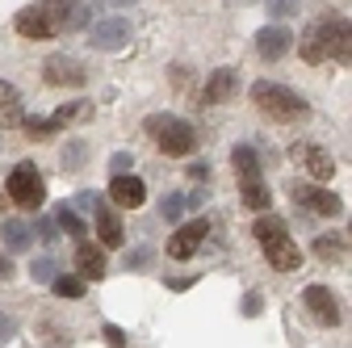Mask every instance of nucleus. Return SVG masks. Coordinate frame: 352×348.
I'll list each match as a JSON object with an SVG mask.
<instances>
[{"label": "nucleus", "mask_w": 352, "mask_h": 348, "mask_svg": "<svg viewBox=\"0 0 352 348\" xmlns=\"http://www.w3.org/2000/svg\"><path fill=\"white\" fill-rule=\"evenodd\" d=\"M252 235L260 239L264 256H269V265H273L277 273H298V269H302V248L285 235V223H281V219L264 214V219L252 227Z\"/></svg>", "instance_id": "f257e3e1"}, {"label": "nucleus", "mask_w": 352, "mask_h": 348, "mask_svg": "<svg viewBox=\"0 0 352 348\" xmlns=\"http://www.w3.org/2000/svg\"><path fill=\"white\" fill-rule=\"evenodd\" d=\"M348 25H352L348 17H323V21H315L311 30L298 38V55H302L306 63H327V59H340V42H344Z\"/></svg>", "instance_id": "f03ea898"}, {"label": "nucleus", "mask_w": 352, "mask_h": 348, "mask_svg": "<svg viewBox=\"0 0 352 348\" xmlns=\"http://www.w3.org/2000/svg\"><path fill=\"white\" fill-rule=\"evenodd\" d=\"M143 130L151 135V143L164 151V155H189L197 147V130L185 122V118H176V113H147Z\"/></svg>", "instance_id": "7ed1b4c3"}, {"label": "nucleus", "mask_w": 352, "mask_h": 348, "mask_svg": "<svg viewBox=\"0 0 352 348\" xmlns=\"http://www.w3.org/2000/svg\"><path fill=\"white\" fill-rule=\"evenodd\" d=\"M252 101H256V109H264L273 122H302L306 113H311V105H306L294 89L273 84V80H256L252 84Z\"/></svg>", "instance_id": "20e7f679"}, {"label": "nucleus", "mask_w": 352, "mask_h": 348, "mask_svg": "<svg viewBox=\"0 0 352 348\" xmlns=\"http://www.w3.org/2000/svg\"><path fill=\"white\" fill-rule=\"evenodd\" d=\"M5 193H9L21 210H42V202H47V181L38 177L34 164H17L13 177H9V185H5Z\"/></svg>", "instance_id": "39448f33"}, {"label": "nucleus", "mask_w": 352, "mask_h": 348, "mask_svg": "<svg viewBox=\"0 0 352 348\" xmlns=\"http://www.w3.org/2000/svg\"><path fill=\"white\" fill-rule=\"evenodd\" d=\"M130 42V21L126 17H101L88 25V47L93 51H122Z\"/></svg>", "instance_id": "423d86ee"}, {"label": "nucleus", "mask_w": 352, "mask_h": 348, "mask_svg": "<svg viewBox=\"0 0 352 348\" xmlns=\"http://www.w3.org/2000/svg\"><path fill=\"white\" fill-rule=\"evenodd\" d=\"M302 307L311 311V319L323 323V327H336L340 323V298L327 285H306L302 290Z\"/></svg>", "instance_id": "0eeeda50"}, {"label": "nucleus", "mask_w": 352, "mask_h": 348, "mask_svg": "<svg viewBox=\"0 0 352 348\" xmlns=\"http://www.w3.org/2000/svg\"><path fill=\"white\" fill-rule=\"evenodd\" d=\"M13 25H17V34H21V38H34V42H47V38H55V34H59V30H55V21H51V13H47V0H42V5L21 9V13L13 17Z\"/></svg>", "instance_id": "6e6552de"}, {"label": "nucleus", "mask_w": 352, "mask_h": 348, "mask_svg": "<svg viewBox=\"0 0 352 348\" xmlns=\"http://www.w3.org/2000/svg\"><path fill=\"white\" fill-rule=\"evenodd\" d=\"M294 202H302L311 214H323V219H340L344 214V202L331 189H319V185H294Z\"/></svg>", "instance_id": "1a4fd4ad"}, {"label": "nucleus", "mask_w": 352, "mask_h": 348, "mask_svg": "<svg viewBox=\"0 0 352 348\" xmlns=\"http://www.w3.org/2000/svg\"><path fill=\"white\" fill-rule=\"evenodd\" d=\"M306 172H311V181H331L336 177V160H331V151H323V147H315V143H294V151H289Z\"/></svg>", "instance_id": "9d476101"}, {"label": "nucleus", "mask_w": 352, "mask_h": 348, "mask_svg": "<svg viewBox=\"0 0 352 348\" xmlns=\"http://www.w3.org/2000/svg\"><path fill=\"white\" fill-rule=\"evenodd\" d=\"M42 76H47V84H67V89H80V84L88 80V72L72 59V55H51L47 63H42Z\"/></svg>", "instance_id": "9b49d317"}, {"label": "nucleus", "mask_w": 352, "mask_h": 348, "mask_svg": "<svg viewBox=\"0 0 352 348\" xmlns=\"http://www.w3.org/2000/svg\"><path fill=\"white\" fill-rule=\"evenodd\" d=\"M206 235H210V223L206 219H197V223H185L181 231H176L172 239H168V256L172 260H189L201 243H206Z\"/></svg>", "instance_id": "f8f14e48"}, {"label": "nucleus", "mask_w": 352, "mask_h": 348, "mask_svg": "<svg viewBox=\"0 0 352 348\" xmlns=\"http://www.w3.org/2000/svg\"><path fill=\"white\" fill-rule=\"evenodd\" d=\"M47 13L55 21V30H84L88 25V5L84 0H47Z\"/></svg>", "instance_id": "ddd939ff"}, {"label": "nucleus", "mask_w": 352, "mask_h": 348, "mask_svg": "<svg viewBox=\"0 0 352 348\" xmlns=\"http://www.w3.org/2000/svg\"><path fill=\"white\" fill-rule=\"evenodd\" d=\"M235 89H239L235 67H214L210 80H206V89H201V101H206V105H223V101L235 97Z\"/></svg>", "instance_id": "4468645a"}, {"label": "nucleus", "mask_w": 352, "mask_h": 348, "mask_svg": "<svg viewBox=\"0 0 352 348\" xmlns=\"http://www.w3.org/2000/svg\"><path fill=\"white\" fill-rule=\"evenodd\" d=\"M256 47H260L264 59H285L289 47H294V34H289L285 25H264V30L256 34Z\"/></svg>", "instance_id": "2eb2a0df"}, {"label": "nucleus", "mask_w": 352, "mask_h": 348, "mask_svg": "<svg viewBox=\"0 0 352 348\" xmlns=\"http://www.w3.org/2000/svg\"><path fill=\"white\" fill-rule=\"evenodd\" d=\"M109 197L122 206V210H139L147 202V185L139 177H113L109 181Z\"/></svg>", "instance_id": "dca6fc26"}, {"label": "nucleus", "mask_w": 352, "mask_h": 348, "mask_svg": "<svg viewBox=\"0 0 352 348\" xmlns=\"http://www.w3.org/2000/svg\"><path fill=\"white\" fill-rule=\"evenodd\" d=\"M76 269H80L84 281H101L105 277V252L97 243H80L76 248Z\"/></svg>", "instance_id": "f3484780"}, {"label": "nucleus", "mask_w": 352, "mask_h": 348, "mask_svg": "<svg viewBox=\"0 0 352 348\" xmlns=\"http://www.w3.org/2000/svg\"><path fill=\"white\" fill-rule=\"evenodd\" d=\"M25 109H21V97L9 80H0V126H25Z\"/></svg>", "instance_id": "a211bd4d"}, {"label": "nucleus", "mask_w": 352, "mask_h": 348, "mask_svg": "<svg viewBox=\"0 0 352 348\" xmlns=\"http://www.w3.org/2000/svg\"><path fill=\"white\" fill-rule=\"evenodd\" d=\"M93 223H97V235H101V243L105 248H122V239H126V231H122V223H118V214L101 202L97 206V214H93Z\"/></svg>", "instance_id": "6ab92c4d"}, {"label": "nucleus", "mask_w": 352, "mask_h": 348, "mask_svg": "<svg viewBox=\"0 0 352 348\" xmlns=\"http://www.w3.org/2000/svg\"><path fill=\"white\" fill-rule=\"evenodd\" d=\"M239 197H243V206H248V210H269V206H273V193H269V185H264L260 177L239 181Z\"/></svg>", "instance_id": "aec40b11"}, {"label": "nucleus", "mask_w": 352, "mask_h": 348, "mask_svg": "<svg viewBox=\"0 0 352 348\" xmlns=\"http://www.w3.org/2000/svg\"><path fill=\"white\" fill-rule=\"evenodd\" d=\"M0 235H5V243H9V252H25L30 248V239H34V231L21 223V219H9L5 227H0Z\"/></svg>", "instance_id": "412c9836"}, {"label": "nucleus", "mask_w": 352, "mask_h": 348, "mask_svg": "<svg viewBox=\"0 0 352 348\" xmlns=\"http://www.w3.org/2000/svg\"><path fill=\"white\" fill-rule=\"evenodd\" d=\"M231 164H235V172H239V181L260 177V155H256L252 147H235V151H231Z\"/></svg>", "instance_id": "4be33fe9"}, {"label": "nucleus", "mask_w": 352, "mask_h": 348, "mask_svg": "<svg viewBox=\"0 0 352 348\" xmlns=\"http://www.w3.org/2000/svg\"><path fill=\"white\" fill-rule=\"evenodd\" d=\"M88 113H93V105H88V101H76V105L55 109L51 122H55V130H63V126H72V122H80V118H88Z\"/></svg>", "instance_id": "5701e85b"}, {"label": "nucleus", "mask_w": 352, "mask_h": 348, "mask_svg": "<svg viewBox=\"0 0 352 348\" xmlns=\"http://www.w3.org/2000/svg\"><path fill=\"white\" fill-rule=\"evenodd\" d=\"M84 285H88V281H84L80 273H76V277H72V273H59V277L51 281V290H55L59 298H80V294H84Z\"/></svg>", "instance_id": "b1692460"}, {"label": "nucleus", "mask_w": 352, "mask_h": 348, "mask_svg": "<svg viewBox=\"0 0 352 348\" xmlns=\"http://www.w3.org/2000/svg\"><path fill=\"white\" fill-rule=\"evenodd\" d=\"M315 256H319V260H344V239L319 235V239H315Z\"/></svg>", "instance_id": "393cba45"}, {"label": "nucleus", "mask_w": 352, "mask_h": 348, "mask_svg": "<svg viewBox=\"0 0 352 348\" xmlns=\"http://www.w3.org/2000/svg\"><path fill=\"white\" fill-rule=\"evenodd\" d=\"M55 227L67 231V235H84V223H80V214H76L72 206H63V210L55 214Z\"/></svg>", "instance_id": "a878e982"}, {"label": "nucleus", "mask_w": 352, "mask_h": 348, "mask_svg": "<svg viewBox=\"0 0 352 348\" xmlns=\"http://www.w3.org/2000/svg\"><path fill=\"white\" fill-rule=\"evenodd\" d=\"M185 206H189V197H185V193H168L160 210H164V219H168V223H181V214H185Z\"/></svg>", "instance_id": "bb28decb"}, {"label": "nucleus", "mask_w": 352, "mask_h": 348, "mask_svg": "<svg viewBox=\"0 0 352 348\" xmlns=\"http://www.w3.org/2000/svg\"><path fill=\"white\" fill-rule=\"evenodd\" d=\"M30 277L34 281H55L59 273H55V260H34V265H30Z\"/></svg>", "instance_id": "cd10ccee"}, {"label": "nucleus", "mask_w": 352, "mask_h": 348, "mask_svg": "<svg viewBox=\"0 0 352 348\" xmlns=\"http://www.w3.org/2000/svg\"><path fill=\"white\" fill-rule=\"evenodd\" d=\"M105 197L101 193H93V189H84V193H76V210H88V214H97V206H101Z\"/></svg>", "instance_id": "c85d7f7f"}, {"label": "nucleus", "mask_w": 352, "mask_h": 348, "mask_svg": "<svg viewBox=\"0 0 352 348\" xmlns=\"http://www.w3.org/2000/svg\"><path fill=\"white\" fill-rule=\"evenodd\" d=\"M109 168H113V177H130V168H135V160H130L126 151H118V155L109 160Z\"/></svg>", "instance_id": "c756f323"}, {"label": "nucleus", "mask_w": 352, "mask_h": 348, "mask_svg": "<svg viewBox=\"0 0 352 348\" xmlns=\"http://www.w3.org/2000/svg\"><path fill=\"white\" fill-rule=\"evenodd\" d=\"M101 336H105V344H109V348H126V331H122V327L105 323V327H101Z\"/></svg>", "instance_id": "7c9ffc66"}, {"label": "nucleus", "mask_w": 352, "mask_h": 348, "mask_svg": "<svg viewBox=\"0 0 352 348\" xmlns=\"http://www.w3.org/2000/svg\"><path fill=\"white\" fill-rule=\"evenodd\" d=\"M80 160H84V143H72V147L63 151V168L72 172V168H80Z\"/></svg>", "instance_id": "2f4dec72"}, {"label": "nucleus", "mask_w": 352, "mask_h": 348, "mask_svg": "<svg viewBox=\"0 0 352 348\" xmlns=\"http://www.w3.org/2000/svg\"><path fill=\"white\" fill-rule=\"evenodd\" d=\"M260 311H264V298H260V294H248V298H243V315H248V319H256Z\"/></svg>", "instance_id": "473e14b6"}, {"label": "nucleus", "mask_w": 352, "mask_h": 348, "mask_svg": "<svg viewBox=\"0 0 352 348\" xmlns=\"http://www.w3.org/2000/svg\"><path fill=\"white\" fill-rule=\"evenodd\" d=\"M269 9L277 17H289V13H298V0H269Z\"/></svg>", "instance_id": "72a5a7b5"}, {"label": "nucleus", "mask_w": 352, "mask_h": 348, "mask_svg": "<svg viewBox=\"0 0 352 348\" xmlns=\"http://www.w3.org/2000/svg\"><path fill=\"white\" fill-rule=\"evenodd\" d=\"M340 63L352 67V25H348V34H344V42H340Z\"/></svg>", "instance_id": "f704fd0d"}, {"label": "nucleus", "mask_w": 352, "mask_h": 348, "mask_svg": "<svg viewBox=\"0 0 352 348\" xmlns=\"http://www.w3.org/2000/svg\"><path fill=\"white\" fill-rule=\"evenodd\" d=\"M9 336H13V319L0 311V340H9Z\"/></svg>", "instance_id": "c9c22d12"}, {"label": "nucleus", "mask_w": 352, "mask_h": 348, "mask_svg": "<svg viewBox=\"0 0 352 348\" xmlns=\"http://www.w3.org/2000/svg\"><path fill=\"white\" fill-rule=\"evenodd\" d=\"M9 277H13V260L0 256V281H9Z\"/></svg>", "instance_id": "e433bc0d"}, {"label": "nucleus", "mask_w": 352, "mask_h": 348, "mask_svg": "<svg viewBox=\"0 0 352 348\" xmlns=\"http://www.w3.org/2000/svg\"><path fill=\"white\" fill-rule=\"evenodd\" d=\"M189 177H193V181H206V177H210V168H206V164H193V168H189Z\"/></svg>", "instance_id": "4c0bfd02"}, {"label": "nucleus", "mask_w": 352, "mask_h": 348, "mask_svg": "<svg viewBox=\"0 0 352 348\" xmlns=\"http://www.w3.org/2000/svg\"><path fill=\"white\" fill-rule=\"evenodd\" d=\"M38 239L51 243V239H55V223H42V227H38Z\"/></svg>", "instance_id": "58836bf2"}, {"label": "nucleus", "mask_w": 352, "mask_h": 348, "mask_svg": "<svg viewBox=\"0 0 352 348\" xmlns=\"http://www.w3.org/2000/svg\"><path fill=\"white\" fill-rule=\"evenodd\" d=\"M109 5H135V0H109Z\"/></svg>", "instance_id": "ea45409f"}]
</instances>
